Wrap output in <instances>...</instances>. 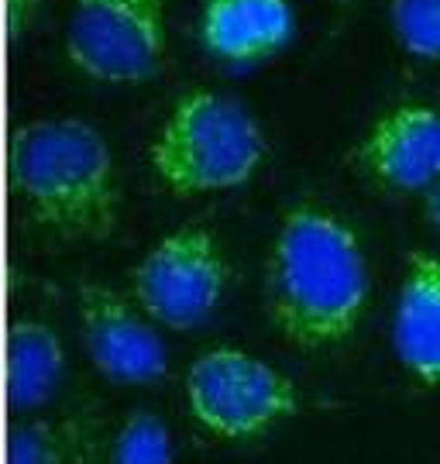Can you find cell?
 <instances>
[{"label":"cell","mask_w":440,"mask_h":464,"mask_svg":"<svg viewBox=\"0 0 440 464\" xmlns=\"http://www.w3.org/2000/svg\"><path fill=\"white\" fill-rule=\"evenodd\" d=\"M97 454L100 427L86 413L24 420L7 437V464H97Z\"/></svg>","instance_id":"obj_12"},{"label":"cell","mask_w":440,"mask_h":464,"mask_svg":"<svg viewBox=\"0 0 440 464\" xmlns=\"http://www.w3.org/2000/svg\"><path fill=\"white\" fill-rule=\"evenodd\" d=\"M392 348L413 379L440 385V255L413 251L392 314Z\"/></svg>","instance_id":"obj_10"},{"label":"cell","mask_w":440,"mask_h":464,"mask_svg":"<svg viewBox=\"0 0 440 464\" xmlns=\"http://www.w3.org/2000/svg\"><path fill=\"white\" fill-rule=\"evenodd\" d=\"M372 279L358 234L313 199L293 203L265 258V314L289 344L324 351L358 331Z\"/></svg>","instance_id":"obj_1"},{"label":"cell","mask_w":440,"mask_h":464,"mask_svg":"<svg viewBox=\"0 0 440 464\" xmlns=\"http://www.w3.org/2000/svg\"><path fill=\"white\" fill-rule=\"evenodd\" d=\"M111 464H172V433L162 416L134 410L117 427Z\"/></svg>","instance_id":"obj_13"},{"label":"cell","mask_w":440,"mask_h":464,"mask_svg":"<svg viewBox=\"0 0 440 464\" xmlns=\"http://www.w3.org/2000/svg\"><path fill=\"white\" fill-rule=\"evenodd\" d=\"M265 151V134L241 100L220 90H190L165 114L148 159L169 193L207 197L251 183Z\"/></svg>","instance_id":"obj_3"},{"label":"cell","mask_w":440,"mask_h":464,"mask_svg":"<svg viewBox=\"0 0 440 464\" xmlns=\"http://www.w3.org/2000/svg\"><path fill=\"white\" fill-rule=\"evenodd\" d=\"M182 392L196 427L228 444L259 440L299 413L296 382L234 344H217L196 354L186 368Z\"/></svg>","instance_id":"obj_4"},{"label":"cell","mask_w":440,"mask_h":464,"mask_svg":"<svg viewBox=\"0 0 440 464\" xmlns=\"http://www.w3.org/2000/svg\"><path fill=\"white\" fill-rule=\"evenodd\" d=\"M426 217H430L434 227H440V179L426 189Z\"/></svg>","instance_id":"obj_16"},{"label":"cell","mask_w":440,"mask_h":464,"mask_svg":"<svg viewBox=\"0 0 440 464\" xmlns=\"http://www.w3.org/2000/svg\"><path fill=\"white\" fill-rule=\"evenodd\" d=\"M296 14L289 0H203L200 42L220 63H265L293 42Z\"/></svg>","instance_id":"obj_9"},{"label":"cell","mask_w":440,"mask_h":464,"mask_svg":"<svg viewBox=\"0 0 440 464\" xmlns=\"http://www.w3.org/2000/svg\"><path fill=\"white\" fill-rule=\"evenodd\" d=\"M165 42L169 0H73L65 55L97 83H148L162 69Z\"/></svg>","instance_id":"obj_5"},{"label":"cell","mask_w":440,"mask_h":464,"mask_svg":"<svg viewBox=\"0 0 440 464\" xmlns=\"http://www.w3.org/2000/svg\"><path fill=\"white\" fill-rule=\"evenodd\" d=\"M65 351L45 320H15L7 331V402L17 413L42 410L63 382Z\"/></svg>","instance_id":"obj_11"},{"label":"cell","mask_w":440,"mask_h":464,"mask_svg":"<svg viewBox=\"0 0 440 464\" xmlns=\"http://www.w3.org/2000/svg\"><path fill=\"white\" fill-rule=\"evenodd\" d=\"M351 162L386 189H430L440 179V111L426 103H396L361 134Z\"/></svg>","instance_id":"obj_8"},{"label":"cell","mask_w":440,"mask_h":464,"mask_svg":"<svg viewBox=\"0 0 440 464\" xmlns=\"http://www.w3.org/2000/svg\"><path fill=\"white\" fill-rule=\"evenodd\" d=\"M228 282L230 266L210 227L182 224L131 268V299L159 327L193 331L217 314Z\"/></svg>","instance_id":"obj_6"},{"label":"cell","mask_w":440,"mask_h":464,"mask_svg":"<svg viewBox=\"0 0 440 464\" xmlns=\"http://www.w3.org/2000/svg\"><path fill=\"white\" fill-rule=\"evenodd\" d=\"M83 348L103 379L121 385H155L169 372L159 324L103 282H80L76 289Z\"/></svg>","instance_id":"obj_7"},{"label":"cell","mask_w":440,"mask_h":464,"mask_svg":"<svg viewBox=\"0 0 440 464\" xmlns=\"http://www.w3.org/2000/svg\"><path fill=\"white\" fill-rule=\"evenodd\" d=\"M389 24L409 55L440 59V0H392Z\"/></svg>","instance_id":"obj_14"},{"label":"cell","mask_w":440,"mask_h":464,"mask_svg":"<svg viewBox=\"0 0 440 464\" xmlns=\"http://www.w3.org/2000/svg\"><path fill=\"white\" fill-rule=\"evenodd\" d=\"M7 183L24 217L59 241H107L121 220L114 151L83 117L17 124Z\"/></svg>","instance_id":"obj_2"},{"label":"cell","mask_w":440,"mask_h":464,"mask_svg":"<svg viewBox=\"0 0 440 464\" xmlns=\"http://www.w3.org/2000/svg\"><path fill=\"white\" fill-rule=\"evenodd\" d=\"M42 14V0H4V21H7V42L17 45L34 28Z\"/></svg>","instance_id":"obj_15"}]
</instances>
